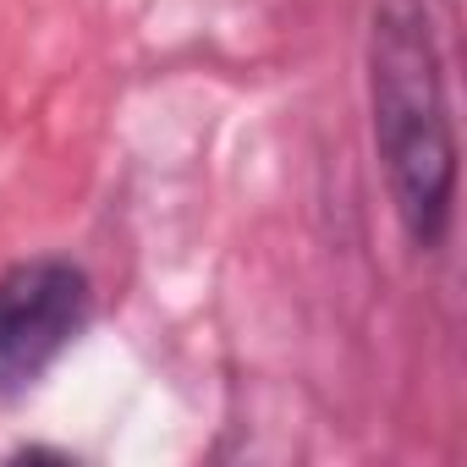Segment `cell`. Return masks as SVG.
<instances>
[{"mask_svg": "<svg viewBox=\"0 0 467 467\" xmlns=\"http://www.w3.org/2000/svg\"><path fill=\"white\" fill-rule=\"evenodd\" d=\"M368 127L401 237L440 254L456 220V127L423 0H379L368 17Z\"/></svg>", "mask_w": 467, "mask_h": 467, "instance_id": "obj_1", "label": "cell"}, {"mask_svg": "<svg viewBox=\"0 0 467 467\" xmlns=\"http://www.w3.org/2000/svg\"><path fill=\"white\" fill-rule=\"evenodd\" d=\"M94 325V281L67 254L0 270V401H23Z\"/></svg>", "mask_w": 467, "mask_h": 467, "instance_id": "obj_2", "label": "cell"}]
</instances>
